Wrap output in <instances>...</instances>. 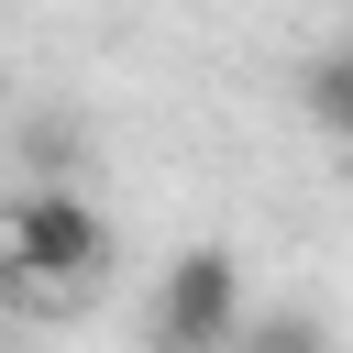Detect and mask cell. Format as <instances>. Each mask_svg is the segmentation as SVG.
<instances>
[{"instance_id":"3957f363","label":"cell","mask_w":353,"mask_h":353,"mask_svg":"<svg viewBox=\"0 0 353 353\" xmlns=\"http://www.w3.org/2000/svg\"><path fill=\"white\" fill-rule=\"evenodd\" d=\"M298 110H309V132H320L331 154H353V33H331V44L298 66Z\"/></svg>"},{"instance_id":"7a4b0ae2","label":"cell","mask_w":353,"mask_h":353,"mask_svg":"<svg viewBox=\"0 0 353 353\" xmlns=\"http://www.w3.org/2000/svg\"><path fill=\"white\" fill-rule=\"evenodd\" d=\"M143 331H154V342H176V353H199V342H232V331H243V265H232L221 243H188V254L154 276V298H143Z\"/></svg>"},{"instance_id":"6da1fadb","label":"cell","mask_w":353,"mask_h":353,"mask_svg":"<svg viewBox=\"0 0 353 353\" xmlns=\"http://www.w3.org/2000/svg\"><path fill=\"white\" fill-rule=\"evenodd\" d=\"M0 287H22V298H44V309L99 298V287H110V221H99L77 188L33 176V188L0 210Z\"/></svg>"},{"instance_id":"277c9868","label":"cell","mask_w":353,"mask_h":353,"mask_svg":"<svg viewBox=\"0 0 353 353\" xmlns=\"http://www.w3.org/2000/svg\"><path fill=\"white\" fill-rule=\"evenodd\" d=\"M0 88H11V77H0Z\"/></svg>"}]
</instances>
